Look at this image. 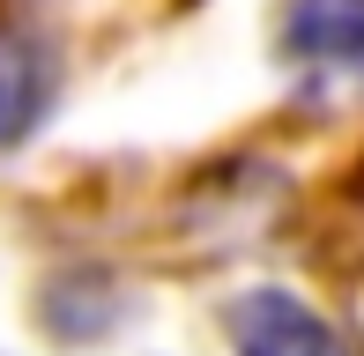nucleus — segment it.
<instances>
[{
  "label": "nucleus",
  "mask_w": 364,
  "mask_h": 356,
  "mask_svg": "<svg viewBox=\"0 0 364 356\" xmlns=\"http://www.w3.org/2000/svg\"><path fill=\"white\" fill-rule=\"evenodd\" d=\"M283 45L297 60H364V0H290L283 15Z\"/></svg>",
  "instance_id": "7ed1b4c3"
},
{
  "label": "nucleus",
  "mask_w": 364,
  "mask_h": 356,
  "mask_svg": "<svg viewBox=\"0 0 364 356\" xmlns=\"http://www.w3.org/2000/svg\"><path fill=\"white\" fill-rule=\"evenodd\" d=\"M45 104H53V60H45V45L23 38V30H0V149H15L45 119Z\"/></svg>",
  "instance_id": "f03ea898"
},
{
  "label": "nucleus",
  "mask_w": 364,
  "mask_h": 356,
  "mask_svg": "<svg viewBox=\"0 0 364 356\" xmlns=\"http://www.w3.org/2000/svg\"><path fill=\"white\" fill-rule=\"evenodd\" d=\"M230 342H238V356H342L335 327H327L305 297H290V289H253V297H238Z\"/></svg>",
  "instance_id": "f257e3e1"
}]
</instances>
